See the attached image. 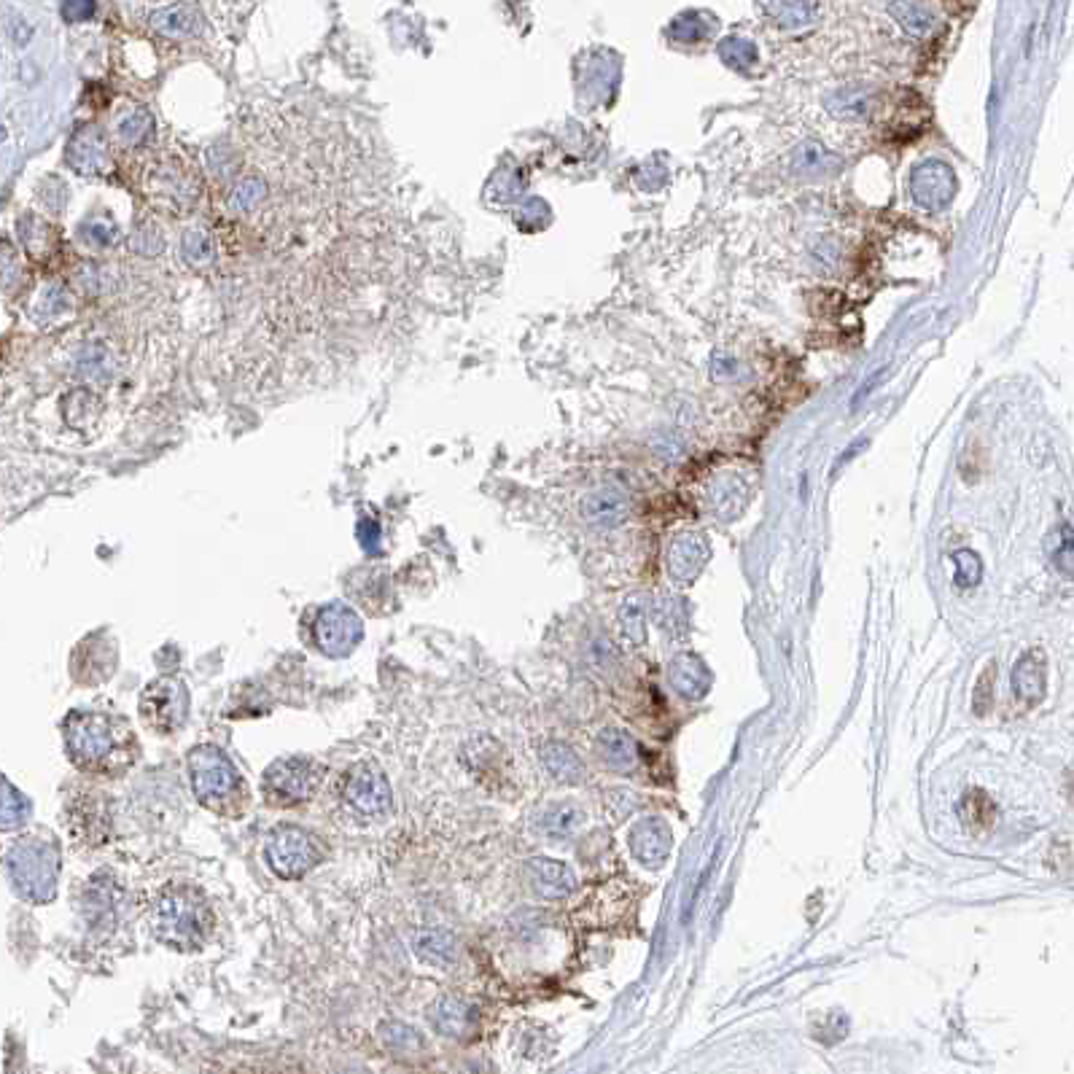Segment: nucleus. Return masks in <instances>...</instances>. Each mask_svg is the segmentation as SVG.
I'll use <instances>...</instances> for the list:
<instances>
[{
    "instance_id": "obj_24",
    "label": "nucleus",
    "mask_w": 1074,
    "mask_h": 1074,
    "mask_svg": "<svg viewBox=\"0 0 1074 1074\" xmlns=\"http://www.w3.org/2000/svg\"><path fill=\"white\" fill-rule=\"evenodd\" d=\"M542 760L547 765L552 776L560 778V781H568V784H579L585 778V765L579 760L574 751L563 746V743H547L542 749Z\"/></svg>"
},
{
    "instance_id": "obj_18",
    "label": "nucleus",
    "mask_w": 1074,
    "mask_h": 1074,
    "mask_svg": "<svg viewBox=\"0 0 1074 1074\" xmlns=\"http://www.w3.org/2000/svg\"><path fill=\"white\" fill-rule=\"evenodd\" d=\"M668 679L676 687V692L687 700H700L711 690V671L695 655L673 657L671 668H668Z\"/></svg>"
},
{
    "instance_id": "obj_16",
    "label": "nucleus",
    "mask_w": 1074,
    "mask_h": 1074,
    "mask_svg": "<svg viewBox=\"0 0 1074 1074\" xmlns=\"http://www.w3.org/2000/svg\"><path fill=\"white\" fill-rule=\"evenodd\" d=\"M708 560V544L703 536H695V533H687V536H679L676 542L668 547V574H671L676 582H692L698 577L703 566Z\"/></svg>"
},
{
    "instance_id": "obj_4",
    "label": "nucleus",
    "mask_w": 1074,
    "mask_h": 1074,
    "mask_svg": "<svg viewBox=\"0 0 1074 1074\" xmlns=\"http://www.w3.org/2000/svg\"><path fill=\"white\" fill-rule=\"evenodd\" d=\"M60 846L41 835L17 840L6 854V873L19 897L33 905H46L57 897L60 881Z\"/></svg>"
},
{
    "instance_id": "obj_30",
    "label": "nucleus",
    "mask_w": 1074,
    "mask_h": 1074,
    "mask_svg": "<svg viewBox=\"0 0 1074 1074\" xmlns=\"http://www.w3.org/2000/svg\"><path fill=\"white\" fill-rule=\"evenodd\" d=\"M380 1040H383L385 1048L399 1053V1056H410V1053L423 1048L418 1031L412 1026H404V1023H383L380 1026Z\"/></svg>"
},
{
    "instance_id": "obj_3",
    "label": "nucleus",
    "mask_w": 1074,
    "mask_h": 1074,
    "mask_svg": "<svg viewBox=\"0 0 1074 1074\" xmlns=\"http://www.w3.org/2000/svg\"><path fill=\"white\" fill-rule=\"evenodd\" d=\"M186 776H189L194 800L205 811L224 816V819H237L248 808L251 792H248L243 773L219 746L200 743V746L189 749Z\"/></svg>"
},
{
    "instance_id": "obj_36",
    "label": "nucleus",
    "mask_w": 1074,
    "mask_h": 1074,
    "mask_svg": "<svg viewBox=\"0 0 1074 1074\" xmlns=\"http://www.w3.org/2000/svg\"><path fill=\"white\" fill-rule=\"evenodd\" d=\"M824 159H832L827 151L816 146V143H805L795 151V170H803V173H816L824 167Z\"/></svg>"
},
{
    "instance_id": "obj_10",
    "label": "nucleus",
    "mask_w": 1074,
    "mask_h": 1074,
    "mask_svg": "<svg viewBox=\"0 0 1074 1074\" xmlns=\"http://www.w3.org/2000/svg\"><path fill=\"white\" fill-rule=\"evenodd\" d=\"M119 665V647L116 638L108 630H95L87 638H81L73 655H70V676L81 687H100L116 673Z\"/></svg>"
},
{
    "instance_id": "obj_7",
    "label": "nucleus",
    "mask_w": 1074,
    "mask_h": 1074,
    "mask_svg": "<svg viewBox=\"0 0 1074 1074\" xmlns=\"http://www.w3.org/2000/svg\"><path fill=\"white\" fill-rule=\"evenodd\" d=\"M140 722L149 727L151 733L173 735L186 725L189 711H192V695L186 682L178 676H159L149 682L140 692L138 700Z\"/></svg>"
},
{
    "instance_id": "obj_12",
    "label": "nucleus",
    "mask_w": 1074,
    "mask_h": 1074,
    "mask_svg": "<svg viewBox=\"0 0 1074 1074\" xmlns=\"http://www.w3.org/2000/svg\"><path fill=\"white\" fill-rule=\"evenodd\" d=\"M124 889L111 873H97L87 881L81 913L92 932H111L124 913Z\"/></svg>"
},
{
    "instance_id": "obj_19",
    "label": "nucleus",
    "mask_w": 1074,
    "mask_h": 1074,
    "mask_svg": "<svg viewBox=\"0 0 1074 1074\" xmlns=\"http://www.w3.org/2000/svg\"><path fill=\"white\" fill-rule=\"evenodd\" d=\"M587 523L601 525V528H614L628 517V498L617 488H601L587 496L582 504Z\"/></svg>"
},
{
    "instance_id": "obj_15",
    "label": "nucleus",
    "mask_w": 1074,
    "mask_h": 1074,
    "mask_svg": "<svg viewBox=\"0 0 1074 1074\" xmlns=\"http://www.w3.org/2000/svg\"><path fill=\"white\" fill-rule=\"evenodd\" d=\"M431 1026L455 1042H466L477 1029L474 1023V1010L458 996H442L431 1007Z\"/></svg>"
},
{
    "instance_id": "obj_23",
    "label": "nucleus",
    "mask_w": 1074,
    "mask_h": 1074,
    "mask_svg": "<svg viewBox=\"0 0 1074 1074\" xmlns=\"http://www.w3.org/2000/svg\"><path fill=\"white\" fill-rule=\"evenodd\" d=\"M598 751H601L603 762H606L609 768H636L638 746L636 741H633L628 733H622V730H603V733L598 735Z\"/></svg>"
},
{
    "instance_id": "obj_5",
    "label": "nucleus",
    "mask_w": 1074,
    "mask_h": 1074,
    "mask_svg": "<svg viewBox=\"0 0 1074 1074\" xmlns=\"http://www.w3.org/2000/svg\"><path fill=\"white\" fill-rule=\"evenodd\" d=\"M324 776L326 768L313 757H305V754L280 757L264 770V803L272 808H297V805L313 800L315 792L324 784Z\"/></svg>"
},
{
    "instance_id": "obj_21",
    "label": "nucleus",
    "mask_w": 1074,
    "mask_h": 1074,
    "mask_svg": "<svg viewBox=\"0 0 1074 1074\" xmlns=\"http://www.w3.org/2000/svg\"><path fill=\"white\" fill-rule=\"evenodd\" d=\"M585 824V811L574 803L550 805L539 816V832L550 840H568L574 838Z\"/></svg>"
},
{
    "instance_id": "obj_32",
    "label": "nucleus",
    "mask_w": 1074,
    "mask_h": 1074,
    "mask_svg": "<svg viewBox=\"0 0 1074 1074\" xmlns=\"http://www.w3.org/2000/svg\"><path fill=\"white\" fill-rule=\"evenodd\" d=\"M1053 555V566L1064 574V577H1074V528L1072 525H1064L1058 531V544L1056 550L1050 552Z\"/></svg>"
},
{
    "instance_id": "obj_27",
    "label": "nucleus",
    "mask_w": 1074,
    "mask_h": 1074,
    "mask_svg": "<svg viewBox=\"0 0 1074 1074\" xmlns=\"http://www.w3.org/2000/svg\"><path fill=\"white\" fill-rule=\"evenodd\" d=\"M620 625L633 647H644V641H647V606L641 603L638 595L625 598V603L620 606Z\"/></svg>"
},
{
    "instance_id": "obj_35",
    "label": "nucleus",
    "mask_w": 1074,
    "mask_h": 1074,
    "mask_svg": "<svg viewBox=\"0 0 1074 1074\" xmlns=\"http://www.w3.org/2000/svg\"><path fill=\"white\" fill-rule=\"evenodd\" d=\"M994 679H996V665L988 663L983 676L978 679V687H975V692H972V708H975V714L983 716L988 708H991V703H994V695L988 692V687L994 684Z\"/></svg>"
},
{
    "instance_id": "obj_28",
    "label": "nucleus",
    "mask_w": 1074,
    "mask_h": 1074,
    "mask_svg": "<svg viewBox=\"0 0 1074 1074\" xmlns=\"http://www.w3.org/2000/svg\"><path fill=\"white\" fill-rule=\"evenodd\" d=\"M827 105L838 119L859 122V119H865L867 108H870V92H865L862 87H846L840 89L838 95H832Z\"/></svg>"
},
{
    "instance_id": "obj_13",
    "label": "nucleus",
    "mask_w": 1074,
    "mask_h": 1074,
    "mask_svg": "<svg viewBox=\"0 0 1074 1074\" xmlns=\"http://www.w3.org/2000/svg\"><path fill=\"white\" fill-rule=\"evenodd\" d=\"M525 878L531 883V889L544 900H566L568 894H574V889H577L574 870L558 862V859H547V856L528 859Z\"/></svg>"
},
{
    "instance_id": "obj_17",
    "label": "nucleus",
    "mask_w": 1074,
    "mask_h": 1074,
    "mask_svg": "<svg viewBox=\"0 0 1074 1074\" xmlns=\"http://www.w3.org/2000/svg\"><path fill=\"white\" fill-rule=\"evenodd\" d=\"M1045 684H1048V676H1045V652L1042 649H1029L1018 657V663L1013 668V692L1023 703H1040L1042 695H1045Z\"/></svg>"
},
{
    "instance_id": "obj_33",
    "label": "nucleus",
    "mask_w": 1074,
    "mask_h": 1074,
    "mask_svg": "<svg viewBox=\"0 0 1074 1074\" xmlns=\"http://www.w3.org/2000/svg\"><path fill=\"white\" fill-rule=\"evenodd\" d=\"M151 19H154V25H157L159 30H165V33H189L194 22L192 11L186 9V6H173V9L157 11Z\"/></svg>"
},
{
    "instance_id": "obj_14",
    "label": "nucleus",
    "mask_w": 1074,
    "mask_h": 1074,
    "mask_svg": "<svg viewBox=\"0 0 1074 1074\" xmlns=\"http://www.w3.org/2000/svg\"><path fill=\"white\" fill-rule=\"evenodd\" d=\"M630 848L644 865L660 867L668 859L673 848V838L668 824L663 819H644L638 821L630 830Z\"/></svg>"
},
{
    "instance_id": "obj_34",
    "label": "nucleus",
    "mask_w": 1074,
    "mask_h": 1074,
    "mask_svg": "<svg viewBox=\"0 0 1074 1074\" xmlns=\"http://www.w3.org/2000/svg\"><path fill=\"white\" fill-rule=\"evenodd\" d=\"M813 17L811 0H778L776 19L781 25H803Z\"/></svg>"
},
{
    "instance_id": "obj_31",
    "label": "nucleus",
    "mask_w": 1074,
    "mask_h": 1074,
    "mask_svg": "<svg viewBox=\"0 0 1074 1074\" xmlns=\"http://www.w3.org/2000/svg\"><path fill=\"white\" fill-rule=\"evenodd\" d=\"M953 566H956V574H953V582L956 587H972L978 585L980 577H983V563L972 550H959L953 555Z\"/></svg>"
},
{
    "instance_id": "obj_9",
    "label": "nucleus",
    "mask_w": 1074,
    "mask_h": 1074,
    "mask_svg": "<svg viewBox=\"0 0 1074 1074\" xmlns=\"http://www.w3.org/2000/svg\"><path fill=\"white\" fill-rule=\"evenodd\" d=\"M65 824H68L70 838L81 846H103L114 832L111 803L100 792H79L65 805Z\"/></svg>"
},
{
    "instance_id": "obj_25",
    "label": "nucleus",
    "mask_w": 1074,
    "mask_h": 1074,
    "mask_svg": "<svg viewBox=\"0 0 1074 1074\" xmlns=\"http://www.w3.org/2000/svg\"><path fill=\"white\" fill-rule=\"evenodd\" d=\"M891 17L900 22V27L905 33L916 35V38H926V35L935 30V17L932 11L921 6L918 0H894L889 6Z\"/></svg>"
},
{
    "instance_id": "obj_11",
    "label": "nucleus",
    "mask_w": 1074,
    "mask_h": 1074,
    "mask_svg": "<svg viewBox=\"0 0 1074 1074\" xmlns=\"http://www.w3.org/2000/svg\"><path fill=\"white\" fill-rule=\"evenodd\" d=\"M345 800L356 813L369 819H385L393 808V789L388 778L372 762H358L345 776Z\"/></svg>"
},
{
    "instance_id": "obj_8",
    "label": "nucleus",
    "mask_w": 1074,
    "mask_h": 1074,
    "mask_svg": "<svg viewBox=\"0 0 1074 1074\" xmlns=\"http://www.w3.org/2000/svg\"><path fill=\"white\" fill-rule=\"evenodd\" d=\"M313 638L326 657H348L364 641V620L348 603H326L315 617Z\"/></svg>"
},
{
    "instance_id": "obj_22",
    "label": "nucleus",
    "mask_w": 1074,
    "mask_h": 1074,
    "mask_svg": "<svg viewBox=\"0 0 1074 1074\" xmlns=\"http://www.w3.org/2000/svg\"><path fill=\"white\" fill-rule=\"evenodd\" d=\"M415 953L431 967L447 970L458 961V943L453 935H447L442 929H428L415 937Z\"/></svg>"
},
{
    "instance_id": "obj_2",
    "label": "nucleus",
    "mask_w": 1074,
    "mask_h": 1074,
    "mask_svg": "<svg viewBox=\"0 0 1074 1074\" xmlns=\"http://www.w3.org/2000/svg\"><path fill=\"white\" fill-rule=\"evenodd\" d=\"M151 932L173 951H202L216 929V913L208 894L194 883H170L159 891L149 910Z\"/></svg>"
},
{
    "instance_id": "obj_1",
    "label": "nucleus",
    "mask_w": 1074,
    "mask_h": 1074,
    "mask_svg": "<svg viewBox=\"0 0 1074 1074\" xmlns=\"http://www.w3.org/2000/svg\"><path fill=\"white\" fill-rule=\"evenodd\" d=\"M62 741L68 760L95 776H122L140 754L130 722L108 711H70L62 722Z\"/></svg>"
},
{
    "instance_id": "obj_29",
    "label": "nucleus",
    "mask_w": 1074,
    "mask_h": 1074,
    "mask_svg": "<svg viewBox=\"0 0 1074 1074\" xmlns=\"http://www.w3.org/2000/svg\"><path fill=\"white\" fill-rule=\"evenodd\" d=\"M30 811H33L30 800L11 784L9 778H3V811H0L3 813V830L9 832L14 827H22L30 819Z\"/></svg>"
},
{
    "instance_id": "obj_20",
    "label": "nucleus",
    "mask_w": 1074,
    "mask_h": 1074,
    "mask_svg": "<svg viewBox=\"0 0 1074 1074\" xmlns=\"http://www.w3.org/2000/svg\"><path fill=\"white\" fill-rule=\"evenodd\" d=\"M921 178H926L924 184H913V194L916 200L926 208H943L945 202L953 197V173L943 162H924V167L916 170Z\"/></svg>"
},
{
    "instance_id": "obj_6",
    "label": "nucleus",
    "mask_w": 1074,
    "mask_h": 1074,
    "mask_svg": "<svg viewBox=\"0 0 1074 1074\" xmlns=\"http://www.w3.org/2000/svg\"><path fill=\"white\" fill-rule=\"evenodd\" d=\"M324 843L297 824H278L264 843V862L283 881H299L324 862Z\"/></svg>"
},
{
    "instance_id": "obj_26",
    "label": "nucleus",
    "mask_w": 1074,
    "mask_h": 1074,
    "mask_svg": "<svg viewBox=\"0 0 1074 1074\" xmlns=\"http://www.w3.org/2000/svg\"><path fill=\"white\" fill-rule=\"evenodd\" d=\"M959 813L964 824L975 832H983L988 827H994L996 821V805L991 803V797L980 789H972L964 795V800L959 803Z\"/></svg>"
}]
</instances>
